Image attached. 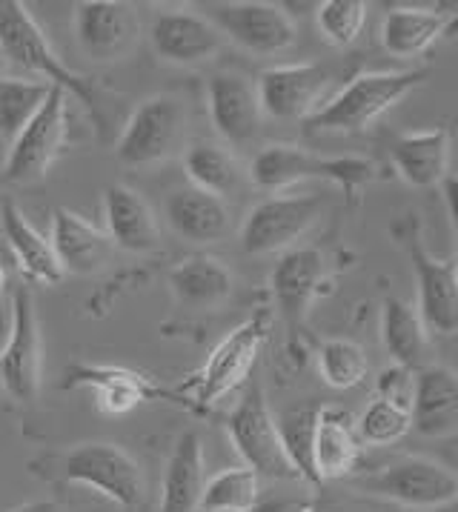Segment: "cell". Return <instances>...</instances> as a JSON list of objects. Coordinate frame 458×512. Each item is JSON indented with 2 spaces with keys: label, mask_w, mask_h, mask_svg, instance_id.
<instances>
[{
  "label": "cell",
  "mask_w": 458,
  "mask_h": 512,
  "mask_svg": "<svg viewBox=\"0 0 458 512\" xmlns=\"http://www.w3.org/2000/svg\"><path fill=\"white\" fill-rule=\"evenodd\" d=\"M207 484L204 441L195 430L184 432L169 455L164 484H161V512H198L201 492Z\"/></svg>",
  "instance_id": "26"
},
{
  "label": "cell",
  "mask_w": 458,
  "mask_h": 512,
  "mask_svg": "<svg viewBox=\"0 0 458 512\" xmlns=\"http://www.w3.org/2000/svg\"><path fill=\"white\" fill-rule=\"evenodd\" d=\"M187 132V106L175 95L146 98L126 121L115 155L124 166H155L169 161Z\"/></svg>",
  "instance_id": "6"
},
{
  "label": "cell",
  "mask_w": 458,
  "mask_h": 512,
  "mask_svg": "<svg viewBox=\"0 0 458 512\" xmlns=\"http://www.w3.org/2000/svg\"><path fill=\"white\" fill-rule=\"evenodd\" d=\"M410 421L427 438H447L458 430V378L444 364L416 369Z\"/></svg>",
  "instance_id": "21"
},
{
  "label": "cell",
  "mask_w": 458,
  "mask_h": 512,
  "mask_svg": "<svg viewBox=\"0 0 458 512\" xmlns=\"http://www.w3.org/2000/svg\"><path fill=\"white\" fill-rule=\"evenodd\" d=\"M3 284H6V272L0 269V289H3Z\"/></svg>",
  "instance_id": "41"
},
{
  "label": "cell",
  "mask_w": 458,
  "mask_h": 512,
  "mask_svg": "<svg viewBox=\"0 0 458 512\" xmlns=\"http://www.w3.org/2000/svg\"><path fill=\"white\" fill-rule=\"evenodd\" d=\"M361 441L355 435L353 415L341 407H321L315 421L313 470L318 484L338 481L358 467Z\"/></svg>",
  "instance_id": "25"
},
{
  "label": "cell",
  "mask_w": 458,
  "mask_h": 512,
  "mask_svg": "<svg viewBox=\"0 0 458 512\" xmlns=\"http://www.w3.org/2000/svg\"><path fill=\"white\" fill-rule=\"evenodd\" d=\"M410 430H413L410 410H407V407H398L393 401H384V398L370 401L367 410L361 412V418L355 421V435H358V441H361V444H370V447L396 444V441H401Z\"/></svg>",
  "instance_id": "36"
},
{
  "label": "cell",
  "mask_w": 458,
  "mask_h": 512,
  "mask_svg": "<svg viewBox=\"0 0 458 512\" xmlns=\"http://www.w3.org/2000/svg\"><path fill=\"white\" fill-rule=\"evenodd\" d=\"M453 12H438L424 6H396L381 23V46L398 58L410 61L424 55L453 26Z\"/></svg>",
  "instance_id": "27"
},
{
  "label": "cell",
  "mask_w": 458,
  "mask_h": 512,
  "mask_svg": "<svg viewBox=\"0 0 458 512\" xmlns=\"http://www.w3.org/2000/svg\"><path fill=\"white\" fill-rule=\"evenodd\" d=\"M330 72L318 63H290V66H272L258 75L255 95L261 115L275 121H298L310 118L324 92L330 89Z\"/></svg>",
  "instance_id": "14"
},
{
  "label": "cell",
  "mask_w": 458,
  "mask_h": 512,
  "mask_svg": "<svg viewBox=\"0 0 458 512\" xmlns=\"http://www.w3.org/2000/svg\"><path fill=\"white\" fill-rule=\"evenodd\" d=\"M272 327V315L267 309L255 312L241 327H235L227 338L212 349L209 361L198 375V401L215 404L224 395L241 387L258 361V352L267 344Z\"/></svg>",
  "instance_id": "12"
},
{
  "label": "cell",
  "mask_w": 458,
  "mask_h": 512,
  "mask_svg": "<svg viewBox=\"0 0 458 512\" xmlns=\"http://www.w3.org/2000/svg\"><path fill=\"white\" fill-rule=\"evenodd\" d=\"M427 81V69L410 72H361L333 101L318 106L307 118L313 132H364L375 118L401 103L416 86Z\"/></svg>",
  "instance_id": "1"
},
{
  "label": "cell",
  "mask_w": 458,
  "mask_h": 512,
  "mask_svg": "<svg viewBox=\"0 0 458 512\" xmlns=\"http://www.w3.org/2000/svg\"><path fill=\"white\" fill-rule=\"evenodd\" d=\"M106 238L124 252H155L161 246V229L152 206L129 186H109L104 192Z\"/></svg>",
  "instance_id": "22"
},
{
  "label": "cell",
  "mask_w": 458,
  "mask_h": 512,
  "mask_svg": "<svg viewBox=\"0 0 458 512\" xmlns=\"http://www.w3.org/2000/svg\"><path fill=\"white\" fill-rule=\"evenodd\" d=\"M381 344L398 367L421 369L430 358V338L413 304L401 298H387L381 307Z\"/></svg>",
  "instance_id": "30"
},
{
  "label": "cell",
  "mask_w": 458,
  "mask_h": 512,
  "mask_svg": "<svg viewBox=\"0 0 458 512\" xmlns=\"http://www.w3.org/2000/svg\"><path fill=\"white\" fill-rule=\"evenodd\" d=\"M164 215H167V224L192 244H218L232 229V212L227 201L207 195L195 186L169 192Z\"/></svg>",
  "instance_id": "24"
},
{
  "label": "cell",
  "mask_w": 458,
  "mask_h": 512,
  "mask_svg": "<svg viewBox=\"0 0 458 512\" xmlns=\"http://www.w3.org/2000/svg\"><path fill=\"white\" fill-rule=\"evenodd\" d=\"M66 98L61 86H52L38 115L9 144L3 164V178L9 184H32L49 172L66 141Z\"/></svg>",
  "instance_id": "10"
},
{
  "label": "cell",
  "mask_w": 458,
  "mask_h": 512,
  "mask_svg": "<svg viewBox=\"0 0 458 512\" xmlns=\"http://www.w3.org/2000/svg\"><path fill=\"white\" fill-rule=\"evenodd\" d=\"M43 341L38 309L26 287L12 295V327L6 347L0 349V384L15 401H35L41 390Z\"/></svg>",
  "instance_id": "11"
},
{
  "label": "cell",
  "mask_w": 458,
  "mask_h": 512,
  "mask_svg": "<svg viewBox=\"0 0 458 512\" xmlns=\"http://www.w3.org/2000/svg\"><path fill=\"white\" fill-rule=\"evenodd\" d=\"M324 278V255L313 246L287 249L272 269L270 287L278 312L290 332H301L307 321V309Z\"/></svg>",
  "instance_id": "18"
},
{
  "label": "cell",
  "mask_w": 458,
  "mask_h": 512,
  "mask_svg": "<svg viewBox=\"0 0 458 512\" xmlns=\"http://www.w3.org/2000/svg\"><path fill=\"white\" fill-rule=\"evenodd\" d=\"M0 226H3V238L15 255V264L21 269L29 281H38V284H58L63 278L61 267L52 255V246L49 238H43L35 226L26 221L18 206L12 201H3L0 204Z\"/></svg>",
  "instance_id": "29"
},
{
  "label": "cell",
  "mask_w": 458,
  "mask_h": 512,
  "mask_svg": "<svg viewBox=\"0 0 458 512\" xmlns=\"http://www.w3.org/2000/svg\"><path fill=\"white\" fill-rule=\"evenodd\" d=\"M204 18L221 32V38H229L255 55H278L298 41V26L290 12L278 3H209Z\"/></svg>",
  "instance_id": "8"
},
{
  "label": "cell",
  "mask_w": 458,
  "mask_h": 512,
  "mask_svg": "<svg viewBox=\"0 0 458 512\" xmlns=\"http://www.w3.org/2000/svg\"><path fill=\"white\" fill-rule=\"evenodd\" d=\"M66 387L72 390H92L95 404L106 415H124L138 404L167 398V392L155 387L149 378L124 367H101V364H75L66 369Z\"/></svg>",
  "instance_id": "19"
},
{
  "label": "cell",
  "mask_w": 458,
  "mask_h": 512,
  "mask_svg": "<svg viewBox=\"0 0 458 512\" xmlns=\"http://www.w3.org/2000/svg\"><path fill=\"white\" fill-rule=\"evenodd\" d=\"M52 83L3 78L0 81V135L12 144L15 135L38 115Z\"/></svg>",
  "instance_id": "34"
},
{
  "label": "cell",
  "mask_w": 458,
  "mask_h": 512,
  "mask_svg": "<svg viewBox=\"0 0 458 512\" xmlns=\"http://www.w3.org/2000/svg\"><path fill=\"white\" fill-rule=\"evenodd\" d=\"M141 18L129 3L84 0L75 6V41L86 58L112 63L126 58L138 43Z\"/></svg>",
  "instance_id": "15"
},
{
  "label": "cell",
  "mask_w": 458,
  "mask_h": 512,
  "mask_svg": "<svg viewBox=\"0 0 458 512\" xmlns=\"http://www.w3.org/2000/svg\"><path fill=\"white\" fill-rule=\"evenodd\" d=\"M413 381H416V372L413 369H404V367H390L384 369L381 375H378V384H375V390L378 395L375 398H384V401H393L398 407H407L410 410V401H413Z\"/></svg>",
  "instance_id": "38"
},
{
  "label": "cell",
  "mask_w": 458,
  "mask_h": 512,
  "mask_svg": "<svg viewBox=\"0 0 458 512\" xmlns=\"http://www.w3.org/2000/svg\"><path fill=\"white\" fill-rule=\"evenodd\" d=\"M370 6L364 0H324L318 3V29L333 46H350L358 41Z\"/></svg>",
  "instance_id": "37"
},
{
  "label": "cell",
  "mask_w": 458,
  "mask_h": 512,
  "mask_svg": "<svg viewBox=\"0 0 458 512\" xmlns=\"http://www.w3.org/2000/svg\"><path fill=\"white\" fill-rule=\"evenodd\" d=\"M184 172L195 189L215 195L221 201L235 195L244 181V169L238 164V158L227 146L209 144V141H198L189 146L184 155Z\"/></svg>",
  "instance_id": "31"
},
{
  "label": "cell",
  "mask_w": 458,
  "mask_h": 512,
  "mask_svg": "<svg viewBox=\"0 0 458 512\" xmlns=\"http://www.w3.org/2000/svg\"><path fill=\"white\" fill-rule=\"evenodd\" d=\"M63 475L75 484L101 492L124 510H138L144 501V472L118 444H81L63 458Z\"/></svg>",
  "instance_id": "7"
},
{
  "label": "cell",
  "mask_w": 458,
  "mask_h": 512,
  "mask_svg": "<svg viewBox=\"0 0 458 512\" xmlns=\"http://www.w3.org/2000/svg\"><path fill=\"white\" fill-rule=\"evenodd\" d=\"M310 504L304 501H290V498H272V501H258L252 512H307Z\"/></svg>",
  "instance_id": "39"
},
{
  "label": "cell",
  "mask_w": 458,
  "mask_h": 512,
  "mask_svg": "<svg viewBox=\"0 0 458 512\" xmlns=\"http://www.w3.org/2000/svg\"><path fill=\"white\" fill-rule=\"evenodd\" d=\"M261 501V478L250 467H232V470L212 475L201 492V512H252Z\"/></svg>",
  "instance_id": "32"
},
{
  "label": "cell",
  "mask_w": 458,
  "mask_h": 512,
  "mask_svg": "<svg viewBox=\"0 0 458 512\" xmlns=\"http://www.w3.org/2000/svg\"><path fill=\"white\" fill-rule=\"evenodd\" d=\"M398 178L413 189H436L450 169V132L444 126L404 132L390 146Z\"/></svg>",
  "instance_id": "23"
},
{
  "label": "cell",
  "mask_w": 458,
  "mask_h": 512,
  "mask_svg": "<svg viewBox=\"0 0 458 512\" xmlns=\"http://www.w3.org/2000/svg\"><path fill=\"white\" fill-rule=\"evenodd\" d=\"M12 512H63L55 501H29V504H21Z\"/></svg>",
  "instance_id": "40"
},
{
  "label": "cell",
  "mask_w": 458,
  "mask_h": 512,
  "mask_svg": "<svg viewBox=\"0 0 458 512\" xmlns=\"http://www.w3.org/2000/svg\"><path fill=\"white\" fill-rule=\"evenodd\" d=\"M229 441L235 452L244 458V467H250L258 478H278V481H298V472L290 464L284 444L278 438L275 415H272L267 395L258 384L244 392V398L235 404L227 418Z\"/></svg>",
  "instance_id": "4"
},
{
  "label": "cell",
  "mask_w": 458,
  "mask_h": 512,
  "mask_svg": "<svg viewBox=\"0 0 458 512\" xmlns=\"http://www.w3.org/2000/svg\"><path fill=\"white\" fill-rule=\"evenodd\" d=\"M169 289L181 307L218 309L232 298V272L218 258L195 255L169 269Z\"/></svg>",
  "instance_id": "28"
},
{
  "label": "cell",
  "mask_w": 458,
  "mask_h": 512,
  "mask_svg": "<svg viewBox=\"0 0 458 512\" xmlns=\"http://www.w3.org/2000/svg\"><path fill=\"white\" fill-rule=\"evenodd\" d=\"M49 246L63 275H95L112 255V241L106 238V232L66 206H58L52 215Z\"/></svg>",
  "instance_id": "20"
},
{
  "label": "cell",
  "mask_w": 458,
  "mask_h": 512,
  "mask_svg": "<svg viewBox=\"0 0 458 512\" xmlns=\"http://www.w3.org/2000/svg\"><path fill=\"white\" fill-rule=\"evenodd\" d=\"M358 490L410 510H441L456 504L458 478L433 458L410 455L358 481Z\"/></svg>",
  "instance_id": "5"
},
{
  "label": "cell",
  "mask_w": 458,
  "mask_h": 512,
  "mask_svg": "<svg viewBox=\"0 0 458 512\" xmlns=\"http://www.w3.org/2000/svg\"><path fill=\"white\" fill-rule=\"evenodd\" d=\"M0 52L32 75H41L52 86H61L66 95H75L95 112V95L86 78L72 72L55 55L43 29L32 18V12L18 0H0Z\"/></svg>",
  "instance_id": "3"
},
{
  "label": "cell",
  "mask_w": 458,
  "mask_h": 512,
  "mask_svg": "<svg viewBox=\"0 0 458 512\" xmlns=\"http://www.w3.org/2000/svg\"><path fill=\"white\" fill-rule=\"evenodd\" d=\"M315 421H318V407L313 404H301L290 407L275 418L278 438L284 444V452L290 458V464L298 472V478L318 484L313 470V438H315Z\"/></svg>",
  "instance_id": "33"
},
{
  "label": "cell",
  "mask_w": 458,
  "mask_h": 512,
  "mask_svg": "<svg viewBox=\"0 0 458 512\" xmlns=\"http://www.w3.org/2000/svg\"><path fill=\"white\" fill-rule=\"evenodd\" d=\"M307 512H315V510H313V507H310V510H307Z\"/></svg>",
  "instance_id": "42"
},
{
  "label": "cell",
  "mask_w": 458,
  "mask_h": 512,
  "mask_svg": "<svg viewBox=\"0 0 458 512\" xmlns=\"http://www.w3.org/2000/svg\"><path fill=\"white\" fill-rule=\"evenodd\" d=\"M321 195H272L252 206L241 224V249L247 255H272L290 249L321 218Z\"/></svg>",
  "instance_id": "9"
},
{
  "label": "cell",
  "mask_w": 458,
  "mask_h": 512,
  "mask_svg": "<svg viewBox=\"0 0 458 512\" xmlns=\"http://www.w3.org/2000/svg\"><path fill=\"white\" fill-rule=\"evenodd\" d=\"M207 109L215 132L229 146H247L261 132V106L258 95L244 75L221 72L207 83Z\"/></svg>",
  "instance_id": "17"
},
{
  "label": "cell",
  "mask_w": 458,
  "mask_h": 512,
  "mask_svg": "<svg viewBox=\"0 0 458 512\" xmlns=\"http://www.w3.org/2000/svg\"><path fill=\"white\" fill-rule=\"evenodd\" d=\"M252 184L261 189H284V186L301 184V181H330L344 192H358L364 184L375 178V164L364 158H321L301 146L272 144L264 146L250 166Z\"/></svg>",
  "instance_id": "2"
},
{
  "label": "cell",
  "mask_w": 458,
  "mask_h": 512,
  "mask_svg": "<svg viewBox=\"0 0 458 512\" xmlns=\"http://www.w3.org/2000/svg\"><path fill=\"white\" fill-rule=\"evenodd\" d=\"M370 361L364 355V349L355 341L347 338H333L324 341L318 352V372L324 378V384H330L333 390H353L364 378H367Z\"/></svg>",
  "instance_id": "35"
},
{
  "label": "cell",
  "mask_w": 458,
  "mask_h": 512,
  "mask_svg": "<svg viewBox=\"0 0 458 512\" xmlns=\"http://www.w3.org/2000/svg\"><path fill=\"white\" fill-rule=\"evenodd\" d=\"M149 43L161 61L195 66L215 58L224 46L221 32L192 9H164L152 18Z\"/></svg>",
  "instance_id": "16"
},
{
  "label": "cell",
  "mask_w": 458,
  "mask_h": 512,
  "mask_svg": "<svg viewBox=\"0 0 458 512\" xmlns=\"http://www.w3.org/2000/svg\"><path fill=\"white\" fill-rule=\"evenodd\" d=\"M418 278V318L427 332L453 335L458 329V264L453 258L441 261L421 244L418 226L404 238Z\"/></svg>",
  "instance_id": "13"
}]
</instances>
